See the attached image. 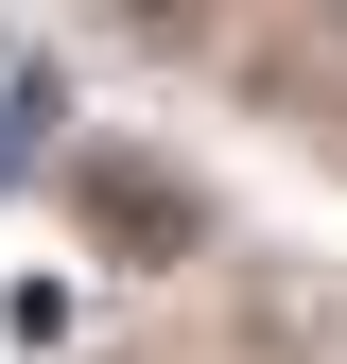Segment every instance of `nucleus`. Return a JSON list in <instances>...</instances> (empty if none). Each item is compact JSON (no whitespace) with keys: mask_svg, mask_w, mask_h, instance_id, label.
<instances>
[{"mask_svg":"<svg viewBox=\"0 0 347 364\" xmlns=\"http://www.w3.org/2000/svg\"><path fill=\"white\" fill-rule=\"evenodd\" d=\"M87 208H105V243L139 225V243H191V191L174 173H87Z\"/></svg>","mask_w":347,"mask_h":364,"instance_id":"1","label":"nucleus"},{"mask_svg":"<svg viewBox=\"0 0 347 364\" xmlns=\"http://www.w3.org/2000/svg\"><path fill=\"white\" fill-rule=\"evenodd\" d=\"M105 18H139V35H191V18H208V0H105Z\"/></svg>","mask_w":347,"mask_h":364,"instance_id":"2","label":"nucleus"}]
</instances>
